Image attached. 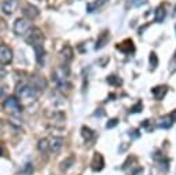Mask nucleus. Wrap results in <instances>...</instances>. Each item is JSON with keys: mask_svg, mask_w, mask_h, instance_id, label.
<instances>
[{"mask_svg": "<svg viewBox=\"0 0 176 175\" xmlns=\"http://www.w3.org/2000/svg\"><path fill=\"white\" fill-rule=\"evenodd\" d=\"M69 66L68 65H62L61 68L55 69L52 73V80L54 83L56 84V87L59 88V90H68L70 87V83L68 80L69 77Z\"/></svg>", "mask_w": 176, "mask_h": 175, "instance_id": "1", "label": "nucleus"}, {"mask_svg": "<svg viewBox=\"0 0 176 175\" xmlns=\"http://www.w3.org/2000/svg\"><path fill=\"white\" fill-rule=\"evenodd\" d=\"M15 93H17L18 98L22 99V101H25V102H33V101L37 98V95H39V91H37L33 85L32 84H25V83L17 85Z\"/></svg>", "mask_w": 176, "mask_h": 175, "instance_id": "2", "label": "nucleus"}, {"mask_svg": "<svg viewBox=\"0 0 176 175\" xmlns=\"http://www.w3.org/2000/svg\"><path fill=\"white\" fill-rule=\"evenodd\" d=\"M30 29H32V26L26 18H17L14 22V26H12L14 33L17 36H22V37H26L29 35Z\"/></svg>", "mask_w": 176, "mask_h": 175, "instance_id": "3", "label": "nucleus"}, {"mask_svg": "<svg viewBox=\"0 0 176 175\" xmlns=\"http://www.w3.org/2000/svg\"><path fill=\"white\" fill-rule=\"evenodd\" d=\"M6 110H8L10 113H21L22 112V108H21V104L20 101L17 99L15 97H8L6 98L4 104H3Z\"/></svg>", "mask_w": 176, "mask_h": 175, "instance_id": "4", "label": "nucleus"}, {"mask_svg": "<svg viewBox=\"0 0 176 175\" xmlns=\"http://www.w3.org/2000/svg\"><path fill=\"white\" fill-rule=\"evenodd\" d=\"M33 47V51H34V55H36V61L40 66L44 65V57H46V50H44V46H43V41H37V43L32 44Z\"/></svg>", "mask_w": 176, "mask_h": 175, "instance_id": "5", "label": "nucleus"}, {"mask_svg": "<svg viewBox=\"0 0 176 175\" xmlns=\"http://www.w3.org/2000/svg\"><path fill=\"white\" fill-rule=\"evenodd\" d=\"M12 61V50L6 44L0 46V63L2 65H8Z\"/></svg>", "mask_w": 176, "mask_h": 175, "instance_id": "6", "label": "nucleus"}, {"mask_svg": "<svg viewBox=\"0 0 176 175\" xmlns=\"http://www.w3.org/2000/svg\"><path fill=\"white\" fill-rule=\"evenodd\" d=\"M44 40V36H43V32H41L39 28H32L29 35L26 36V41L30 44H34L37 43V41H43Z\"/></svg>", "mask_w": 176, "mask_h": 175, "instance_id": "7", "label": "nucleus"}, {"mask_svg": "<svg viewBox=\"0 0 176 175\" xmlns=\"http://www.w3.org/2000/svg\"><path fill=\"white\" fill-rule=\"evenodd\" d=\"M18 7V0H4L2 3V11L6 15H11L14 14V11Z\"/></svg>", "mask_w": 176, "mask_h": 175, "instance_id": "8", "label": "nucleus"}, {"mask_svg": "<svg viewBox=\"0 0 176 175\" xmlns=\"http://www.w3.org/2000/svg\"><path fill=\"white\" fill-rule=\"evenodd\" d=\"M63 144H65L63 138H61V136H52L50 139V150L52 153H59L61 149L63 148Z\"/></svg>", "mask_w": 176, "mask_h": 175, "instance_id": "9", "label": "nucleus"}, {"mask_svg": "<svg viewBox=\"0 0 176 175\" xmlns=\"http://www.w3.org/2000/svg\"><path fill=\"white\" fill-rule=\"evenodd\" d=\"M117 50H120L124 54H132L135 51V46H133V41L131 39H125L123 43L117 44Z\"/></svg>", "mask_w": 176, "mask_h": 175, "instance_id": "10", "label": "nucleus"}, {"mask_svg": "<svg viewBox=\"0 0 176 175\" xmlns=\"http://www.w3.org/2000/svg\"><path fill=\"white\" fill-rule=\"evenodd\" d=\"M30 84L36 88L37 91H43L44 88H47V80L44 77H40V76H32L30 77Z\"/></svg>", "mask_w": 176, "mask_h": 175, "instance_id": "11", "label": "nucleus"}, {"mask_svg": "<svg viewBox=\"0 0 176 175\" xmlns=\"http://www.w3.org/2000/svg\"><path fill=\"white\" fill-rule=\"evenodd\" d=\"M24 15L28 18V20H34V18H37L39 17V14H40V11H39V8H36L34 6H32V4H26L24 7Z\"/></svg>", "mask_w": 176, "mask_h": 175, "instance_id": "12", "label": "nucleus"}, {"mask_svg": "<svg viewBox=\"0 0 176 175\" xmlns=\"http://www.w3.org/2000/svg\"><path fill=\"white\" fill-rule=\"evenodd\" d=\"M109 40H110V33H109L107 30H103V32H102V33L98 36L97 44H95V50H101V48H103V47L109 43Z\"/></svg>", "mask_w": 176, "mask_h": 175, "instance_id": "13", "label": "nucleus"}, {"mask_svg": "<svg viewBox=\"0 0 176 175\" xmlns=\"http://www.w3.org/2000/svg\"><path fill=\"white\" fill-rule=\"evenodd\" d=\"M168 93V87L166 85H157V87L151 88V94L153 97L156 98L157 101H162L164 99V97Z\"/></svg>", "mask_w": 176, "mask_h": 175, "instance_id": "14", "label": "nucleus"}, {"mask_svg": "<svg viewBox=\"0 0 176 175\" xmlns=\"http://www.w3.org/2000/svg\"><path fill=\"white\" fill-rule=\"evenodd\" d=\"M91 165H92V170L94 171H101L102 168H103L105 160H103V157H102L101 153H95L94 154V159H92Z\"/></svg>", "mask_w": 176, "mask_h": 175, "instance_id": "15", "label": "nucleus"}, {"mask_svg": "<svg viewBox=\"0 0 176 175\" xmlns=\"http://www.w3.org/2000/svg\"><path fill=\"white\" fill-rule=\"evenodd\" d=\"M166 17V11H165V7L164 6H158L156 8V15H154V22L157 24H162Z\"/></svg>", "mask_w": 176, "mask_h": 175, "instance_id": "16", "label": "nucleus"}, {"mask_svg": "<svg viewBox=\"0 0 176 175\" xmlns=\"http://www.w3.org/2000/svg\"><path fill=\"white\" fill-rule=\"evenodd\" d=\"M107 2H109V0H97V2H94V3H88V4H87V11L88 12L98 11V8H101L102 6H105Z\"/></svg>", "mask_w": 176, "mask_h": 175, "instance_id": "17", "label": "nucleus"}, {"mask_svg": "<svg viewBox=\"0 0 176 175\" xmlns=\"http://www.w3.org/2000/svg\"><path fill=\"white\" fill-rule=\"evenodd\" d=\"M61 55L63 57V59H65L66 62H70L73 59V48L70 46H63V48H62V51H61Z\"/></svg>", "mask_w": 176, "mask_h": 175, "instance_id": "18", "label": "nucleus"}, {"mask_svg": "<svg viewBox=\"0 0 176 175\" xmlns=\"http://www.w3.org/2000/svg\"><path fill=\"white\" fill-rule=\"evenodd\" d=\"M172 124H174V120H172L171 114H168V116L162 117V119L158 122V127H160V128L168 130V128H171V127H172Z\"/></svg>", "mask_w": 176, "mask_h": 175, "instance_id": "19", "label": "nucleus"}, {"mask_svg": "<svg viewBox=\"0 0 176 175\" xmlns=\"http://www.w3.org/2000/svg\"><path fill=\"white\" fill-rule=\"evenodd\" d=\"M81 136L84 138V141H91L92 138H94V131H92L89 127L87 126H83L81 127Z\"/></svg>", "mask_w": 176, "mask_h": 175, "instance_id": "20", "label": "nucleus"}, {"mask_svg": "<svg viewBox=\"0 0 176 175\" xmlns=\"http://www.w3.org/2000/svg\"><path fill=\"white\" fill-rule=\"evenodd\" d=\"M37 149H39L41 153H47V152L50 150V141L47 138L40 139L39 144H37Z\"/></svg>", "mask_w": 176, "mask_h": 175, "instance_id": "21", "label": "nucleus"}, {"mask_svg": "<svg viewBox=\"0 0 176 175\" xmlns=\"http://www.w3.org/2000/svg\"><path fill=\"white\" fill-rule=\"evenodd\" d=\"M73 164H74V157H73V156H70V157H66L65 160L61 163V170H62V171H68Z\"/></svg>", "mask_w": 176, "mask_h": 175, "instance_id": "22", "label": "nucleus"}, {"mask_svg": "<svg viewBox=\"0 0 176 175\" xmlns=\"http://www.w3.org/2000/svg\"><path fill=\"white\" fill-rule=\"evenodd\" d=\"M106 81H107L110 85H114V87H117V85H121V84H123V80H121V79L118 77V76H116V75L107 76Z\"/></svg>", "mask_w": 176, "mask_h": 175, "instance_id": "23", "label": "nucleus"}, {"mask_svg": "<svg viewBox=\"0 0 176 175\" xmlns=\"http://www.w3.org/2000/svg\"><path fill=\"white\" fill-rule=\"evenodd\" d=\"M142 109H143L142 101H138V102L129 109V113H139V112H142Z\"/></svg>", "mask_w": 176, "mask_h": 175, "instance_id": "24", "label": "nucleus"}, {"mask_svg": "<svg viewBox=\"0 0 176 175\" xmlns=\"http://www.w3.org/2000/svg\"><path fill=\"white\" fill-rule=\"evenodd\" d=\"M149 61H150V65H151V68L156 69L157 65H158V58H157V54H156V53H151V54H150Z\"/></svg>", "mask_w": 176, "mask_h": 175, "instance_id": "25", "label": "nucleus"}, {"mask_svg": "<svg viewBox=\"0 0 176 175\" xmlns=\"http://www.w3.org/2000/svg\"><path fill=\"white\" fill-rule=\"evenodd\" d=\"M21 173H22V174H25V175H32V173H33V164L26 163V164L24 165V168H22Z\"/></svg>", "mask_w": 176, "mask_h": 175, "instance_id": "26", "label": "nucleus"}, {"mask_svg": "<svg viewBox=\"0 0 176 175\" xmlns=\"http://www.w3.org/2000/svg\"><path fill=\"white\" fill-rule=\"evenodd\" d=\"M118 124V120L117 119H110L109 122L106 123V128L109 130V128H113V127H116Z\"/></svg>", "mask_w": 176, "mask_h": 175, "instance_id": "27", "label": "nucleus"}, {"mask_svg": "<svg viewBox=\"0 0 176 175\" xmlns=\"http://www.w3.org/2000/svg\"><path fill=\"white\" fill-rule=\"evenodd\" d=\"M150 123H151L150 120H145V122L142 123V127H143V128H146L147 131H153V126Z\"/></svg>", "mask_w": 176, "mask_h": 175, "instance_id": "28", "label": "nucleus"}, {"mask_svg": "<svg viewBox=\"0 0 176 175\" xmlns=\"http://www.w3.org/2000/svg\"><path fill=\"white\" fill-rule=\"evenodd\" d=\"M146 0H131V4L133 6V7H140L142 4H145Z\"/></svg>", "mask_w": 176, "mask_h": 175, "instance_id": "29", "label": "nucleus"}, {"mask_svg": "<svg viewBox=\"0 0 176 175\" xmlns=\"http://www.w3.org/2000/svg\"><path fill=\"white\" fill-rule=\"evenodd\" d=\"M129 136H131V138H133V139H136V138H139V136H140V132L138 131V130H131Z\"/></svg>", "mask_w": 176, "mask_h": 175, "instance_id": "30", "label": "nucleus"}, {"mask_svg": "<svg viewBox=\"0 0 176 175\" xmlns=\"http://www.w3.org/2000/svg\"><path fill=\"white\" fill-rule=\"evenodd\" d=\"M6 94V87H0V98H3Z\"/></svg>", "mask_w": 176, "mask_h": 175, "instance_id": "31", "label": "nucleus"}, {"mask_svg": "<svg viewBox=\"0 0 176 175\" xmlns=\"http://www.w3.org/2000/svg\"><path fill=\"white\" fill-rule=\"evenodd\" d=\"M127 148H128V145H127V144H124L123 146H121V148H118V152H120V153H123V152Z\"/></svg>", "mask_w": 176, "mask_h": 175, "instance_id": "32", "label": "nucleus"}, {"mask_svg": "<svg viewBox=\"0 0 176 175\" xmlns=\"http://www.w3.org/2000/svg\"><path fill=\"white\" fill-rule=\"evenodd\" d=\"M171 117H172V120H174V123H176V109L171 113Z\"/></svg>", "mask_w": 176, "mask_h": 175, "instance_id": "33", "label": "nucleus"}, {"mask_svg": "<svg viewBox=\"0 0 176 175\" xmlns=\"http://www.w3.org/2000/svg\"><path fill=\"white\" fill-rule=\"evenodd\" d=\"M37 2H43V0H37Z\"/></svg>", "mask_w": 176, "mask_h": 175, "instance_id": "34", "label": "nucleus"}, {"mask_svg": "<svg viewBox=\"0 0 176 175\" xmlns=\"http://www.w3.org/2000/svg\"><path fill=\"white\" fill-rule=\"evenodd\" d=\"M175 59H176V53H175Z\"/></svg>", "mask_w": 176, "mask_h": 175, "instance_id": "35", "label": "nucleus"}, {"mask_svg": "<svg viewBox=\"0 0 176 175\" xmlns=\"http://www.w3.org/2000/svg\"><path fill=\"white\" fill-rule=\"evenodd\" d=\"M175 29H176V26H175Z\"/></svg>", "mask_w": 176, "mask_h": 175, "instance_id": "36", "label": "nucleus"}]
</instances>
